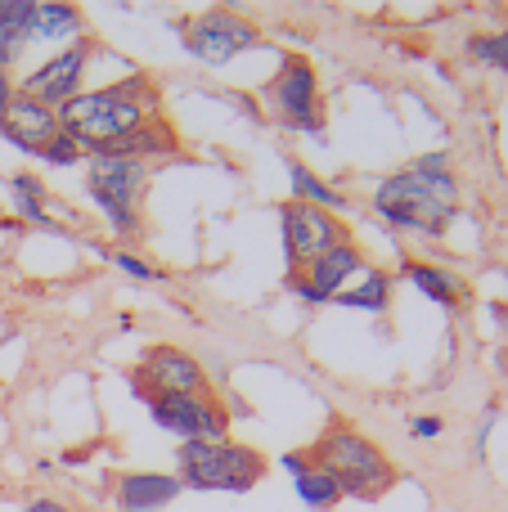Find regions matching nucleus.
<instances>
[{"label":"nucleus","instance_id":"obj_17","mask_svg":"<svg viewBox=\"0 0 508 512\" xmlns=\"http://www.w3.org/2000/svg\"><path fill=\"white\" fill-rule=\"evenodd\" d=\"M405 279H410L414 288L423 292V297L437 301V306H459V301H464V283H459L450 270H441V265L410 261V265H405Z\"/></svg>","mask_w":508,"mask_h":512},{"label":"nucleus","instance_id":"obj_20","mask_svg":"<svg viewBox=\"0 0 508 512\" xmlns=\"http://www.w3.org/2000/svg\"><path fill=\"white\" fill-rule=\"evenodd\" d=\"M333 301L347 310H387V301H392V279L378 270H365V283H360V288H342Z\"/></svg>","mask_w":508,"mask_h":512},{"label":"nucleus","instance_id":"obj_3","mask_svg":"<svg viewBox=\"0 0 508 512\" xmlns=\"http://www.w3.org/2000/svg\"><path fill=\"white\" fill-rule=\"evenodd\" d=\"M306 459H311V468L329 472L342 495L351 499H383L396 481L387 454L347 423H329V432L315 441V450H306Z\"/></svg>","mask_w":508,"mask_h":512},{"label":"nucleus","instance_id":"obj_23","mask_svg":"<svg viewBox=\"0 0 508 512\" xmlns=\"http://www.w3.org/2000/svg\"><path fill=\"white\" fill-rule=\"evenodd\" d=\"M473 59L491 63V68H508V32H491V36H473Z\"/></svg>","mask_w":508,"mask_h":512},{"label":"nucleus","instance_id":"obj_1","mask_svg":"<svg viewBox=\"0 0 508 512\" xmlns=\"http://www.w3.org/2000/svg\"><path fill=\"white\" fill-rule=\"evenodd\" d=\"M158 86H153L144 72H131V77L113 81V86H99V90H86L77 95L72 104L59 108V122L72 140L81 144L86 158L104 153L108 144H117L122 135L140 131L144 122L158 117Z\"/></svg>","mask_w":508,"mask_h":512},{"label":"nucleus","instance_id":"obj_30","mask_svg":"<svg viewBox=\"0 0 508 512\" xmlns=\"http://www.w3.org/2000/svg\"><path fill=\"white\" fill-rule=\"evenodd\" d=\"M23 512H68V508H59V504H50V499H41V504H27Z\"/></svg>","mask_w":508,"mask_h":512},{"label":"nucleus","instance_id":"obj_8","mask_svg":"<svg viewBox=\"0 0 508 512\" xmlns=\"http://www.w3.org/2000/svg\"><path fill=\"white\" fill-rule=\"evenodd\" d=\"M90 54H95V41L68 45V50H59L54 59H45L36 72H27L23 86H14V95L36 99V104H45V108L59 113L63 104H72V99L81 95V77H86Z\"/></svg>","mask_w":508,"mask_h":512},{"label":"nucleus","instance_id":"obj_27","mask_svg":"<svg viewBox=\"0 0 508 512\" xmlns=\"http://www.w3.org/2000/svg\"><path fill=\"white\" fill-rule=\"evenodd\" d=\"M9 189H14V198H41L45 203V185L36 176H14L9 180Z\"/></svg>","mask_w":508,"mask_h":512},{"label":"nucleus","instance_id":"obj_15","mask_svg":"<svg viewBox=\"0 0 508 512\" xmlns=\"http://www.w3.org/2000/svg\"><path fill=\"white\" fill-rule=\"evenodd\" d=\"M180 144H176V131H171L162 117H153V122H144L140 131L122 135L117 144H108L104 153H95V158H135V162H153V158H171Z\"/></svg>","mask_w":508,"mask_h":512},{"label":"nucleus","instance_id":"obj_25","mask_svg":"<svg viewBox=\"0 0 508 512\" xmlns=\"http://www.w3.org/2000/svg\"><path fill=\"white\" fill-rule=\"evenodd\" d=\"M113 265H117V270H126V274H131V279H140V283L162 279V274L153 270V265H144L140 256H131V252H113Z\"/></svg>","mask_w":508,"mask_h":512},{"label":"nucleus","instance_id":"obj_14","mask_svg":"<svg viewBox=\"0 0 508 512\" xmlns=\"http://www.w3.org/2000/svg\"><path fill=\"white\" fill-rule=\"evenodd\" d=\"M180 490H185L180 477H167V472H126V477L117 481V508L122 512H158V508H167Z\"/></svg>","mask_w":508,"mask_h":512},{"label":"nucleus","instance_id":"obj_32","mask_svg":"<svg viewBox=\"0 0 508 512\" xmlns=\"http://www.w3.org/2000/svg\"><path fill=\"white\" fill-rule=\"evenodd\" d=\"M0 225H5V212H0Z\"/></svg>","mask_w":508,"mask_h":512},{"label":"nucleus","instance_id":"obj_7","mask_svg":"<svg viewBox=\"0 0 508 512\" xmlns=\"http://www.w3.org/2000/svg\"><path fill=\"white\" fill-rule=\"evenodd\" d=\"M180 36H185V50L194 54V59L212 63V68H221L234 54L252 50V45L261 41L257 23H248L243 14H230V9H212V14L189 18V23L180 27Z\"/></svg>","mask_w":508,"mask_h":512},{"label":"nucleus","instance_id":"obj_11","mask_svg":"<svg viewBox=\"0 0 508 512\" xmlns=\"http://www.w3.org/2000/svg\"><path fill=\"white\" fill-rule=\"evenodd\" d=\"M351 274H365V256H360L356 243H338L333 252H324V256H315L311 265H306V274H293L288 279V288L297 292L302 301H333L342 292V283L351 279Z\"/></svg>","mask_w":508,"mask_h":512},{"label":"nucleus","instance_id":"obj_16","mask_svg":"<svg viewBox=\"0 0 508 512\" xmlns=\"http://www.w3.org/2000/svg\"><path fill=\"white\" fill-rule=\"evenodd\" d=\"M81 27H86L81 9L63 5V0L32 5V41H68V36H81Z\"/></svg>","mask_w":508,"mask_h":512},{"label":"nucleus","instance_id":"obj_2","mask_svg":"<svg viewBox=\"0 0 508 512\" xmlns=\"http://www.w3.org/2000/svg\"><path fill=\"white\" fill-rule=\"evenodd\" d=\"M374 212L396 230L441 234L459 212V185L446 153H423L410 171H396L374 189Z\"/></svg>","mask_w":508,"mask_h":512},{"label":"nucleus","instance_id":"obj_5","mask_svg":"<svg viewBox=\"0 0 508 512\" xmlns=\"http://www.w3.org/2000/svg\"><path fill=\"white\" fill-rule=\"evenodd\" d=\"M86 189L117 234H135L140 230V198L149 189V162L86 158Z\"/></svg>","mask_w":508,"mask_h":512},{"label":"nucleus","instance_id":"obj_29","mask_svg":"<svg viewBox=\"0 0 508 512\" xmlns=\"http://www.w3.org/2000/svg\"><path fill=\"white\" fill-rule=\"evenodd\" d=\"M9 99H14V86H9V72L0 68V122H5V113H9Z\"/></svg>","mask_w":508,"mask_h":512},{"label":"nucleus","instance_id":"obj_12","mask_svg":"<svg viewBox=\"0 0 508 512\" xmlns=\"http://www.w3.org/2000/svg\"><path fill=\"white\" fill-rule=\"evenodd\" d=\"M59 131H63L59 113H54V108H45V104H36V99H23V95L9 99V113H5V122H0V140H9L14 149L32 153V158Z\"/></svg>","mask_w":508,"mask_h":512},{"label":"nucleus","instance_id":"obj_9","mask_svg":"<svg viewBox=\"0 0 508 512\" xmlns=\"http://www.w3.org/2000/svg\"><path fill=\"white\" fill-rule=\"evenodd\" d=\"M135 396H212L207 391V373L180 346H153L144 355V369L135 373Z\"/></svg>","mask_w":508,"mask_h":512},{"label":"nucleus","instance_id":"obj_4","mask_svg":"<svg viewBox=\"0 0 508 512\" xmlns=\"http://www.w3.org/2000/svg\"><path fill=\"white\" fill-rule=\"evenodd\" d=\"M180 463V486L189 490H230V495H248L261 481L266 463L252 445H234V441H180L176 450Z\"/></svg>","mask_w":508,"mask_h":512},{"label":"nucleus","instance_id":"obj_26","mask_svg":"<svg viewBox=\"0 0 508 512\" xmlns=\"http://www.w3.org/2000/svg\"><path fill=\"white\" fill-rule=\"evenodd\" d=\"M441 432H446V423H441V418H432V414H419V418L410 423V436H414V441H432V436H441Z\"/></svg>","mask_w":508,"mask_h":512},{"label":"nucleus","instance_id":"obj_13","mask_svg":"<svg viewBox=\"0 0 508 512\" xmlns=\"http://www.w3.org/2000/svg\"><path fill=\"white\" fill-rule=\"evenodd\" d=\"M149 414L162 432L180 436V441H203L207 418H212L216 400L212 396H144Z\"/></svg>","mask_w":508,"mask_h":512},{"label":"nucleus","instance_id":"obj_6","mask_svg":"<svg viewBox=\"0 0 508 512\" xmlns=\"http://www.w3.org/2000/svg\"><path fill=\"white\" fill-rule=\"evenodd\" d=\"M266 108L293 131H320V77L306 59H284L266 86Z\"/></svg>","mask_w":508,"mask_h":512},{"label":"nucleus","instance_id":"obj_18","mask_svg":"<svg viewBox=\"0 0 508 512\" xmlns=\"http://www.w3.org/2000/svg\"><path fill=\"white\" fill-rule=\"evenodd\" d=\"M32 41V0H0V54L14 59Z\"/></svg>","mask_w":508,"mask_h":512},{"label":"nucleus","instance_id":"obj_19","mask_svg":"<svg viewBox=\"0 0 508 512\" xmlns=\"http://www.w3.org/2000/svg\"><path fill=\"white\" fill-rule=\"evenodd\" d=\"M288 180H293V194H297V203L324 207V212H342V207H351L347 198L338 194V189H329L320 176H315L311 167H302V162H288Z\"/></svg>","mask_w":508,"mask_h":512},{"label":"nucleus","instance_id":"obj_28","mask_svg":"<svg viewBox=\"0 0 508 512\" xmlns=\"http://www.w3.org/2000/svg\"><path fill=\"white\" fill-rule=\"evenodd\" d=\"M279 468L293 472V481H297V477H306V472H311V459H306V454H279Z\"/></svg>","mask_w":508,"mask_h":512},{"label":"nucleus","instance_id":"obj_21","mask_svg":"<svg viewBox=\"0 0 508 512\" xmlns=\"http://www.w3.org/2000/svg\"><path fill=\"white\" fill-rule=\"evenodd\" d=\"M297 499H302L306 508H315V512H329V508H338L342 490H338V481H333L329 472L311 468L306 477H297Z\"/></svg>","mask_w":508,"mask_h":512},{"label":"nucleus","instance_id":"obj_31","mask_svg":"<svg viewBox=\"0 0 508 512\" xmlns=\"http://www.w3.org/2000/svg\"><path fill=\"white\" fill-rule=\"evenodd\" d=\"M77 463H86V450H68V454H63V468H77Z\"/></svg>","mask_w":508,"mask_h":512},{"label":"nucleus","instance_id":"obj_22","mask_svg":"<svg viewBox=\"0 0 508 512\" xmlns=\"http://www.w3.org/2000/svg\"><path fill=\"white\" fill-rule=\"evenodd\" d=\"M36 158H41L45 167H77V162H86V153H81V144L72 140L68 131H59L41 153H36Z\"/></svg>","mask_w":508,"mask_h":512},{"label":"nucleus","instance_id":"obj_10","mask_svg":"<svg viewBox=\"0 0 508 512\" xmlns=\"http://www.w3.org/2000/svg\"><path fill=\"white\" fill-rule=\"evenodd\" d=\"M338 243H347V230L333 212L324 207H311V203H288L284 207V252H288V265H311L315 256L333 252Z\"/></svg>","mask_w":508,"mask_h":512},{"label":"nucleus","instance_id":"obj_24","mask_svg":"<svg viewBox=\"0 0 508 512\" xmlns=\"http://www.w3.org/2000/svg\"><path fill=\"white\" fill-rule=\"evenodd\" d=\"M14 207H18V221L41 225V230H50V234H59V239H63V225H54V221H50V212H45L41 198H14Z\"/></svg>","mask_w":508,"mask_h":512}]
</instances>
